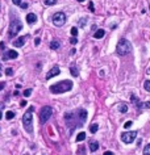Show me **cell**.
Returning a JSON list of instances; mask_svg holds the SVG:
<instances>
[{"label":"cell","mask_w":150,"mask_h":155,"mask_svg":"<svg viewBox=\"0 0 150 155\" xmlns=\"http://www.w3.org/2000/svg\"><path fill=\"white\" fill-rule=\"evenodd\" d=\"M86 118H87V111L86 109H79V111L76 112H71V113H66L65 114V120H66V124L68 125L71 121H73V124L70 125V129H74L76 126H82V125L86 122Z\"/></svg>","instance_id":"cell-1"},{"label":"cell","mask_w":150,"mask_h":155,"mask_svg":"<svg viewBox=\"0 0 150 155\" xmlns=\"http://www.w3.org/2000/svg\"><path fill=\"white\" fill-rule=\"evenodd\" d=\"M71 88H73V82L71 80H62V82H58L55 84L50 86V92L58 95V93H65L70 91Z\"/></svg>","instance_id":"cell-2"},{"label":"cell","mask_w":150,"mask_h":155,"mask_svg":"<svg viewBox=\"0 0 150 155\" xmlns=\"http://www.w3.org/2000/svg\"><path fill=\"white\" fill-rule=\"evenodd\" d=\"M130 50H132L130 42L126 38H121V40L119 41V43H117V47H116L117 54H120V55H126V54L130 53Z\"/></svg>","instance_id":"cell-3"},{"label":"cell","mask_w":150,"mask_h":155,"mask_svg":"<svg viewBox=\"0 0 150 155\" xmlns=\"http://www.w3.org/2000/svg\"><path fill=\"white\" fill-rule=\"evenodd\" d=\"M22 29V24L20 20H13L9 24V30H8V34L9 37H15V35H17L20 33V30Z\"/></svg>","instance_id":"cell-4"},{"label":"cell","mask_w":150,"mask_h":155,"mask_svg":"<svg viewBox=\"0 0 150 155\" xmlns=\"http://www.w3.org/2000/svg\"><path fill=\"white\" fill-rule=\"evenodd\" d=\"M32 112L33 111H28V112H25L24 116H22V124H24V128L28 133H32V130H33V126H32L33 116H32Z\"/></svg>","instance_id":"cell-5"},{"label":"cell","mask_w":150,"mask_h":155,"mask_svg":"<svg viewBox=\"0 0 150 155\" xmlns=\"http://www.w3.org/2000/svg\"><path fill=\"white\" fill-rule=\"evenodd\" d=\"M51 113H53V109H51V106H44V108L41 109L40 112V124H46L47 120L51 117Z\"/></svg>","instance_id":"cell-6"},{"label":"cell","mask_w":150,"mask_h":155,"mask_svg":"<svg viewBox=\"0 0 150 155\" xmlns=\"http://www.w3.org/2000/svg\"><path fill=\"white\" fill-rule=\"evenodd\" d=\"M51 21H53V24L55 26H62V25L66 22V15H65L63 12H57V13H54Z\"/></svg>","instance_id":"cell-7"},{"label":"cell","mask_w":150,"mask_h":155,"mask_svg":"<svg viewBox=\"0 0 150 155\" xmlns=\"http://www.w3.org/2000/svg\"><path fill=\"white\" fill-rule=\"evenodd\" d=\"M137 137V131H124L121 134V141L124 143H132Z\"/></svg>","instance_id":"cell-8"},{"label":"cell","mask_w":150,"mask_h":155,"mask_svg":"<svg viewBox=\"0 0 150 155\" xmlns=\"http://www.w3.org/2000/svg\"><path fill=\"white\" fill-rule=\"evenodd\" d=\"M19 54L16 50H8L7 53L3 55V60H8V59H15V58H17Z\"/></svg>","instance_id":"cell-9"},{"label":"cell","mask_w":150,"mask_h":155,"mask_svg":"<svg viewBox=\"0 0 150 155\" xmlns=\"http://www.w3.org/2000/svg\"><path fill=\"white\" fill-rule=\"evenodd\" d=\"M59 72H61V70H59V67L58 66H54L53 69H51L49 72L46 74V79H51V78H54V76H57V75H59Z\"/></svg>","instance_id":"cell-10"},{"label":"cell","mask_w":150,"mask_h":155,"mask_svg":"<svg viewBox=\"0 0 150 155\" xmlns=\"http://www.w3.org/2000/svg\"><path fill=\"white\" fill-rule=\"evenodd\" d=\"M24 43H25V37H20V38H17V40L13 41V46H16V47L24 46Z\"/></svg>","instance_id":"cell-11"},{"label":"cell","mask_w":150,"mask_h":155,"mask_svg":"<svg viewBox=\"0 0 150 155\" xmlns=\"http://www.w3.org/2000/svg\"><path fill=\"white\" fill-rule=\"evenodd\" d=\"M104 34H105V32H104V29H97L95 32V34H94V37L96 38V40H100V38L104 37Z\"/></svg>","instance_id":"cell-12"},{"label":"cell","mask_w":150,"mask_h":155,"mask_svg":"<svg viewBox=\"0 0 150 155\" xmlns=\"http://www.w3.org/2000/svg\"><path fill=\"white\" fill-rule=\"evenodd\" d=\"M88 146H90V150L92 151H96L97 148H99V143H97L96 141H90V143H88Z\"/></svg>","instance_id":"cell-13"},{"label":"cell","mask_w":150,"mask_h":155,"mask_svg":"<svg viewBox=\"0 0 150 155\" xmlns=\"http://www.w3.org/2000/svg\"><path fill=\"white\" fill-rule=\"evenodd\" d=\"M27 21L29 22V24H33V22L37 21V16H36L34 13H29V15H27Z\"/></svg>","instance_id":"cell-14"},{"label":"cell","mask_w":150,"mask_h":155,"mask_svg":"<svg viewBox=\"0 0 150 155\" xmlns=\"http://www.w3.org/2000/svg\"><path fill=\"white\" fill-rule=\"evenodd\" d=\"M59 46H61V43H59V41H57V40H54V41L50 42V49L51 50H58Z\"/></svg>","instance_id":"cell-15"},{"label":"cell","mask_w":150,"mask_h":155,"mask_svg":"<svg viewBox=\"0 0 150 155\" xmlns=\"http://www.w3.org/2000/svg\"><path fill=\"white\" fill-rule=\"evenodd\" d=\"M84 138H86V133H84V131H80V133L76 135V142H82V141H84Z\"/></svg>","instance_id":"cell-16"},{"label":"cell","mask_w":150,"mask_h":155,"mask_svg":"<svg viewBox=\"0 0 150 155\" xmlns=\"http://www.w3.org/2000/svg\"><path fill=\"white\" fill-rule=\"evenodd\" d=\"M119 111L121 113H126V112H128V105H126V104H120L119 105Z\"/></svg>","instance_id":"cell-17"},{"label":"cell","mask_w":150,"mask_h":155,"mask_svg":"<svg viewBox=\"0 0 150 155\" xmlns=\"http://www.w3.org/2000/svg\"><path fill=\"white\" fill-rule=\"evenodd\" d=\"M97 129H99V125H97V124H92L90 126V131L94 134V133H96V131H97Z\"/></svg>","instance_id":"cell-18"},{"label":"cell","mask_w":150,"mask_h":155,"mask_svg":"<svg viewBox=\"0 0 150 155\" xmlns=\"http://www.w3.org/2000/svg\"><path fill=\"white\" fill-rule=\"evenodd\" d=\"M70 72H71V75H73V76H78V74H79L75 66H71L70 67Z\"/></svg>","instance_id":"cell-19"},{"label":"cell","mask_w":150,"mask_h":155,"mask_svg":"<svg viewBox=\"0 0 150 155\" xmlns=\"http://www.w3.org/2000/svg\"><path fill=\"white\" fill-rule=\"evenodd\" d=\"M5 117H7V120H12V118L15 117V112H12V111H8L7 113H5Z\"/></svg>","instance_id":"cell-20"},{"label":"cell","mask_w":150,"mask_h":155,"mask_svg":"<svg viewBox=\"0 0 150 155\" xmlns=\"http://www.w3.org/2000/svg\"><path fill=\"white\" fill-rule=\"evenodd\" d=\"M45 5H55L57 4V0H44Z\"/></svg>","instance_id":"cell-21"},{"label":"cell","mask_w":150,"mask_h":155,"mask_svg":"<svg viewBox=\"0 0 150 155\" xmlns=\"http://www.w3.org/2000/svg\"><path fill=\"white\" fill-rule=\"evenodd\" d=\"M143 154H145V155H150V143L146 145L145 150H143Z\"/></svg>","instance_id":"cell-22"},{"label":"cell","mask_w":150,"mask_h":155,"mask_svg":"<svg viewBox=\"0 0 150 155\" xmlns=\"http://www.w3.org/2000/svg\"><path fill=\"white\" fill-rule=\"evenodd\" d=\"M143 87H145V89H146L148 92H150V80H146L145 84H143Z\"/></svg>","instance_id":"cell-23"},{"label":"cell","mask_w":150,"mask_h":155,"mask_svg":"<svg viewBox=\"0 0 150 155\" xmlns=\"http://www.w3.org/2000/svg\"><path fill=\"white\" fill-rule=\"evenodd\" d=\"M71 35H73V37H76V35H78V29L76 28H71Z\"/></svg>","instance_id":"cell-24"},{"label":"cell","mask_w":150,"mask_h":155,"mask_svg":"<svg viewBox=\"0 0 150 155\" xmlns=\"http://www.w3.org/2000/svg\"><path fill=\"white\" fill-rule=\"evenodd\" d=\"M30 93H32V89H25V91H24V96H25V97H28V96H30Z\"/></svg>","instance_id":"cell-25"},{"label":"cell","mask_w":150,"mask_h":155,"mask_svg":"<svg viewBox=\"0 0 150 155\" xmlns=\"http://www.w3.org/2000/svg\"><path fill=\"white\" fill-rule=\"evenodd\" d=\"M76 42H78L76 37H71V38H70V43H71V45H75Z\"/></svg>","instance_id":"cell-26"},{"label":"cell","mask_w":150,"mask_h":155,"mask_svg":"<svg viewBox=\"0 0 150 155\" xmlns=\"http://www.w3.org/2000/svg\"><path fill=\"white\" fill-rule=\"evenodd\" d=\"M88 8H90V11H91V12L95 11V8H94V3H92V1H90V3H88Z\"/></svg>","instance_id":"cell-27"},{"label":"cell","mask_w":150,"mask_h":155,"mask_svg":"<svg viewBox=\"0 0 150 155\" xmlns=\"http://www.w3.org/2000/svg\"><path fill=\"white\" fill-rule=\"evenodd\" d=\"M5 74H7L8 76H9V75H12V74H13V70H12V69H9V67H8V69L5 70Z\"/></svg>","instance_id":"cell-28"},{"label":"cell","mask_w":150,"mask_h":155,"mask_svg":"<svg viewBox=\"0 0 150 155\" xmlns=\"http://www.w3.org/2000/svg\"><path fill=\"white\" fill-rule=\"evenodd\" d=\"M130 126H132V121L125 122V125H124V128H125V129H128V128H130Z\"/></svg>","instance_id":"cell-29"},{"label":"cell","mask_w":150,"mask_h":155,"mask_svg":"<svg viewBox=\"0 0 150 155\" xmlns=\"http://www.w3.org/2000/svg\"><path fill=\"white\" fill-rule=\"evenodd\" d=\"M12 1H13V4H16V5H20L22 3V0H12Z\"/></svg>","instance_id":"cell-30"},{"label":"cell","mask_w":150,"mask_h":155,"mask_svg":"<svg viewBox=\"0 0 150 155\" xmlns=\"http://www.w3.org/2000/svg\"><path fill=\"white\" fill-rule=\"evenodd\" d=\"M5 49V43L4 42H0V50H4Z\"/></svg>","instance_id":"cell-31"},{"label":"cell","mask_w":150,"mask_h":155,"mask_svg":"<svg viewBox=\"0 0 150 155\" xmlns=\"http://www.w3.org/2000/svg\"><path fill=\"white\" fill-rule=\"evenodd\" d=\"M79 155H84V147H80L79 148Z\"/></svg>","instance_id":"cell-32"},{"label":"cell","mask_w":150,"mask_h":155,"mask_svg":"<svg viewBox=\"0 0 150 155\" xmlns=\"http://www.w3.org/2000/svg\"><path fill=\"white\" fill-rule=\"evenodd\" d=\"M20 5H21V8H24V9H27V8H28V4H27V3H21Z\"/></svg>","instance_id":"cell-33"},{"label":"cell","mask_w":150,"mask_h":155,"mask_svg":"<svg viewBox=\"0 0 150 155\" xmlns=\"http://www.w3.org/2000/svg\"><path fill=\"white\" fill-rule=\"evenodd\" d=\"M40 42H41V40H40V38L37 37V38H36V40H34V43H36V45H40Z\"/></svg>","instance_id":"cell-34"},{"label":"cell","mask_w":150,"mask_h":155,"mask_svg":"<svg viewBox=\"0 0 150 155\" xmlns=\"http://www.w3.org/2000/svg\"><path fill=\"white\" fill-rule=\"evenodd\" d=\"M103 155H113V153H112V151H105Z\"/></svg>","instance_id":"cell-35"},{"label":"cell","mask_w":150,"mask_h":155,"mask_svg":"<svg viewBox=\"0 0 150 155\" xmlns=\"http://www.w3.org/2000/svg\"><path fill=\"white\" fill-rule=\"evenodd\" d=\"M4 86H5V83H0V91H1L3 88H4Z\"/></svg>","instance_id":"cell-36"},{"label":"cell","mask_w":150,"mask_h":155,"mask_svg":"<svg viewBox=\"0 0 150 155\" xmlns=\"http://www.w3.org/2000/svg\"><path fill=\"white\" fill-rule=\"evenodd\" d=\"M145 106H146V108H150V101H146L145 103Z\"/></svg>","instance_id":"cell-37"},{"label":"cell","mask_w":150,"mask_h":155,"mask_svg":"<svg viewBox=\"0 0 150 155\" xmlns=\"http://www.w3.org/2000/svg\"><path fill=\"white\" fill-rule=\"evenodd\" d=\"M25 105H27V101H25V100H24V101H21V106H25Z\"/></svg>","instance_id":"cell-38"},{"label":"cell","mask_w":150,"mask_h":155,"mask_svg":"<svg viewBox=\"0 0 150 155\" xmlns=\"http://www.w3.org/2000/svg\"><path fill=\"white\" fill-rule=\"evenodd\" d=\"M4 108V104H3V103H0V109H3Z\"/></svg>","instance_id":"cell-39"},{"label":"cell","mask_w":150,"mask_h":155,"mask_svg":"<svg viewBox=\"0 0 150 155\" xmlns=\"http://www.w3.org/2000/svg\"><path fill=\"white\" fill-rule=\"evenodd\" d=\"M0 76H1V66H0Z\"/></svg>","instance_id":"cell-40"},{"label":"cell","mask_w":150,"mask_h":155,"mask_svg":"<svg viewBox=\"0 0 150 155\" xmlns=\"http://www.w3.org/2000/svg\"><path fill=\"white\" fill-rule=\"evenodd\" d=\"M1 117H3V114H1V112H0V120H1Z\"/></svg>","instance_id":"cell-41"},{"label":"cell","mask_w":150,"mask_h":155,"mask_svg":"<svg viewBox=\"0 0 150 155\" xmlns=\"http://www.w3.org/2000/svg\"><path fill=\"white\" fill-rule=\"evenodd\" d=\"M78 1H79V3H83V1H84V0H78Z\"/></svg>","instance_id":"cell-42"},{"label":"cell","mask_w":150,"mask_h":155,"mask_svg":"<svg viewBox=\"0 0 150 155\" xmlns=\"http://www.w3.org/2000/svg\"><path fill=\"white\" fill-rule=\"evenodd\" d=\"M148 74H150V69H149V70H148Z\"/></svg>","instance_id":"cell-43"},{"label":"cell","mask_w":150,"mask_h":155,"mask_svg":"<svg viewBox=\"0 0 150 155\" xmlns=\"http://www.w3.org/2000/svg\"><path fill=\"white\" fill-rule=\"evenodd\" d=\"M149 8H150V5H149Z\"/></svg>","instance_id":"cell-44"}]
</instances>
